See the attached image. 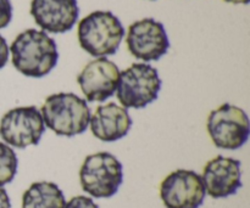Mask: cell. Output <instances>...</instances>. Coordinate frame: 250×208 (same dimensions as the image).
Returning a JSON list of instances; mask_svg holds the SVG:
<instances>
[{"instance_id":"obj_1","label":"cell","mask_w":250,"mask_h":208,"mask_svg":"<svg viewBox=\"0 0 250 208\" xmlns=\"http://www.w3.org/2000/svg\"><path fill=\"white\" fill-rule=\"evenodd\" d=\"M9 50L14 67L26 77H44L59 60L55 40L44 31L33 28L20 33Z\"/></svg>"},{"instance_id":"obj_2","label":"cell","mask_w":250,"mask_h":208,"mask_svg":"<svg viewBox=\"0 0 250 208\" xmlns=\"http://www.w3.org/2000/svg\"><path fill=\"white\" fill-rule=\"evenodd\" d=\"M45 127L56 135L75 136L84 133L90 119L87 101L72 93L48 96L41 109Z\"/></svg>"},{"instance_id":"obj_3","label":"cell","mask_w":250,"mask_h":208,"mask_svg":"<svg viewBox=\"0 0 250 208\" xmlns=\"http://www.w3.org/2000/svg\"><path fill=\"white\" fill-rule=\"evenodd\" d=\"M81 48L95 57L114 55L125 37V28L111 11H94L78 23Z\"/></svg>"},{"instance_id":"obj_4","label":"cell","mask_w":250,"mask_h":208,"mask_svg":"<svg viewBox=\"0 0 250 208\" xmlns=\"http://www.w3.org/2000/svg\"><path fill=\"white\" fill-rule=\"evenodd\" d=\"M81 187L95 199L114 196L124 183L121 162L109 152H98L85 157L80 170Z\"/></svg>"},{"instance_id":"obj_5","label":"cell","mask_w":250,"mask_h":208,"mask_svg":"<svg viewBox=\"0 0 250 208\" xmlns=\"http://www.w3.org/2000/svg\"><path fill=\"white\" fill-rule=\"evenodd\" d=\"M161 79L148 63H133L120 72L116 95L125 109H144L158 99Z\"/></svg>"},{"instance_id":"obj_6","label":"cell","mask_w":250,"mask_h":208,"mask_svg":"<svg viewBox=\"0 0 250 208\" xmlns=\"http://www.w3.org/2000/svg\"><path fill=\"white\" fill-rule=\"evenodd\" d=\"M207 129L216 148L237 150L248 141L249 118L239 107L224 104L210 112Z\"/></svg>"},{"instance_id":"obj_7","label":"cell","mask_w":250,"mask_h":208,"mask_svg":"<svg viewBox=\"0 0 250 208\" xmlns=\"http://www.w3.org/2000/svg\"><path fill=\"white\" fill-rule=\"evenodd\" d=\"M45 132L41 111L34 106H21L7 111L0 121V136L16 149L37 145Z\"/></svg>"},{"instance_id":"obj_8","label":"cell","mask_w":250,"mask_h":208,"mask_svg":"<svg viewBox=\"0 0 250 208\" xmlns=\"http://www.w3.org/2000/svg\"><path fill=\"white\" fill-rule=\"evenodd\" d=\"M205 195L202 177L194 170H175L160 185V197L166 208H199Z\"/></svg>"},{"instance_id":"obj_9","label":"cell","mask_w":250,"mask_h":208,"mask_svg":"<svg viewBox=\"0 0 250 208\" xmlns=\"http://www.w3.org/2000/svg\"><path fill=\"white\" fill-rule=\"evenodd\" d=\"M126 43L129 53L146 62L158 61L170 48L165 27L154 19H143L132 23L128 28Z\"/></svg>"},{"instance_id":"obj_10","label":"cell","mask_w":250,"mask_h":208,"mask_svg":"<svg viewBox=\"0 0 250 208\" xmlns=\"http://www.w3.org/2000/svg\"><path fill=\"white\" fill-rule=\"evenodd\" d=\"M120 70L106 57H98L85 65L77 82L88 101H105L116 93Z\"/></svg>"},{"instance_id":"obj_11","label":"cell","mask_w":250,"mask_h":208,"mask_svg":"<svg viewBox=\"0 0 250 208\" xmlns=\"http://www.w3.org/2000/svg\"><path fill=\"white\" fill-rule=\"evenodd\" d=\"M205 192L212 199L234 195L242 188L241 162L224 156H216L205 165L203 175Z\"/></svg>"},{"instance_id":"obj_12","label":"cell","mask_w":250,"mask_h":208,"mask_svg":"<svg viewBox=\"0 0 250 208\" xmlns=\"http://www.w3.org/2000/svg\"><path fill=\"white\" fill-rule=\"evenodd\" d=\"M31 15L43 31L65 33L77 22L80 9L77 0H32Z\"/></svg>"},{"instance_id":"obj_13","label":"cell","mask_w":250,"mask_h":208,"mask_svg":"<svg viewBox=\"0 0 250 208\" xmlns=\"http://www.w3.org/2000/svg\"><path fill=\"white\" fill-rule=\"evenodd\" d=\"M93 135L105 143H112L128 134L132 127V118L125 107L115 102L100 105L89 119Z\"/></svg>"},{"instance_id":"obj_14","label":"cell","mask_w":250,"mask_h":208,"mask_svg":"<svg viewBox=\"0 0 250 208\" xmlns=\"http://www.w3.org/2000/svg\"><path fill=\"white\" fill-rule=\"evenodd\" d=\"M65 195L50 182L33 183L22 196V208H65Z\"/></svg>"},{"instance_id":"obj_15","label":"cell","mask_w":250,"mask_h":208,"mask_svg":"<svg viewBox=\"0 0 250 208\" xmlns=\"http://www.w3.org/2000/svg\"><path fill=\"white\" fill-rule=\"evenodd\" d=\"M19 160L15 151L5 143H0V187L14 180L17 173Z\"/></svg>"},{"instance_id":"obj_16","label":"cell","mask_w":250,"mask_h":208,"mask_svg":"<svg viewBox=\"0 0 250 208\" xmlns=\"http://www.w3.org/2000/svg\"><path fill=\"white\" fill-rule=\"evenodd\" d=\"M12 5L10 0H0V29L5 28L11 22Z\"/></svg>"},{"instance_id":"obj_17","label":"cell","mask_w":250,"mask_h":208,"mask_svg":"<svg viewBox=\"0 0 250 208\" xmlns=\"http://www.w3.org/2000/svg\"><path fill=\"white\" fill-rule=\"evenodd\" d=\"M65 208H99L97 204H94L90 197L87 196H75L66 202Z\"/></svg>"},{"instance_id":"obj_18","label":"cell","mask_w":250,"mask_h":208,"mask_svg":"<svg viewBox=\"0 0 250 208\" xmlns=\"http://www.w3.org/2000/svg\"><path fill=\"white\" fill-rule=\"evenodd\" d=\"M9 46H7L6 40H5L4 37L0 34V70L4 67L7 63V60H9Z\"/></svg>"},{"instance_id":"obj_19","label":"cell","mask_w":250,"mask_h":208,"mask_svg":"<svg viewBox=\"0 0 250 208\" xmlns=\"http://www.w3.org/2000/svg\"><path fill=\"white\" fill-rule=\"evenodd\" d=\"M0 208H11L9 195L2 187H0Z\"/></svg>"},{"instance_id":"obj_20","label":"cell","mask_w":250,"mask_h":208,"mask_svg":"<svg viewBox=\"0 0 250 208\" xmlns=\"http://www.w3.org/2000/svg\"><path fill=\"white\" fill-rule=\"evenodd\" d=\"M226 2H231V4H249L250 0H225Z\"/></svg>"}]
</instances>
